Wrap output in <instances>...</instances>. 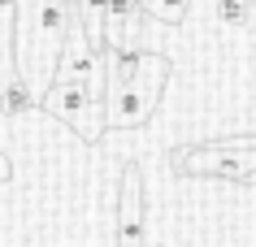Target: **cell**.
<instances>
[{"mask_svg":"<svg viewBox=\"0 0 256 247\" xmlns=\"http://www.w3.org/2000/svg\"><path fill=\"white\" fill-rule=\"evenodd\" d=\"M70 9L66 0H18L14 9V74L30 87V96H40L52 87L56 61L70 35Z\"/></svg>","mask_w":256,"mask_h":247,"instance_id":"6da1fadb","label":"cell"},{"mask_svg":"<svg viewBox=\"0 0 256 247\" xmlns=\"http://www.w3.org/2000/svg\"><path fill=\"white\" fill-rule=\"evenodd\" d=\"M174 65L170 56L161 52H144L135 61V69L118 82V87H104V130H130V126H144L161 100L165 82H170Z\"/></svg>","mask_w":256,"mask_h":247,"instance_id":"7a4b0ae2","label":"cell"},{"mask_svg":"<svg viewBox=\"0 0 256 247\" xmlns=\"http://www.w3.org/2000/svg\"><path fill=\"white\" fill-rule=\"evenodd\" d=\"M35 109L52 113L56 122H66L82 143H96L104 135V96H96L87 87H74V82H52L40 96Z\"/></svg>","mask_w":256,"mask_h":247,"instance_id":"3957f363","label":"cell"},{"mask_svg":"<svg viewBox=\"0 0 256 247\" xmlns=\"http://www.w3.org/2000/svg\"><path fill=\"white\" fill-rule=\"evenodd\" d=\"M174 169L182 174H217L234 182H256V148H234L230 139L200 143L191 152H174Z\"/></svg>","mask_w":256,"mask_h":247,"instance_id":"277c9868","label":"cell"},{"mask_svg":"<svg viewBox=\"0 0 256 247\" xmlns=\"http://www.w3.org/2000/svg\"><path fill=\"white\" fill-rule=\"evenodd\" d=\"M118 247H144V174H139V165H126L122 169Z\"/></svg>","mask_w":256,"mask_h":247,"instance_id":"5b68a950","label":"cell"},{"mask_svg":"<svg viewBox=\"0 0 256 247\" xmlns=\"http://www.w3.org/2000/svg\"><path fill=\"white\" fill-rule=\"evenodd\" d=\"M35 109V96H30V87L22 78H9L4 87H0V117H22V113Z\"/></svg>","mask_w":256,"mask_h":247,"instance_id":"8992f818","label":"cell"},{"mask_svg":"<svg viewBox=\"0 0 256 247\" xmlns=\"http://www.w3.org/2000/svg\"><path fill=\"white\" fill-rule=\"evenodd\" d=\"M187 4L191 0H139V13L156 17V22H165V26H178L182 13H187Z\"/></svg>","mask_w":256,"mask_h":247,"instance_id":"52a82bcc","label":"cell"},{"mask_svg":"<svg viewBox=\"0 0 256 247\" xmlns=\"http://www.w3.org/2000/svg\"><path fill=\"white\" fill-rule=\"evenodd\" d=\"M248 13H252V0H217V17H222V22H230V26H234V22H243Z\"/></svg>","mask_w":256,"mask_h":247,"instance_id":"ba28073f","label":"cell"},{"mask_svg":"<svg viewBox=\"0 0 256 247\" xmlns=\"http://www.w3.org/2000/svg\"><path fill=\"white\" fill-rule=\"evenodd\" d=\"M9 178H14V165H9V156L0 152V182H9Z\"/></svg>","mask_w":256,"mask_h":247,"instance_id":"9c48e42d","label":"cell"}]
</instances>
